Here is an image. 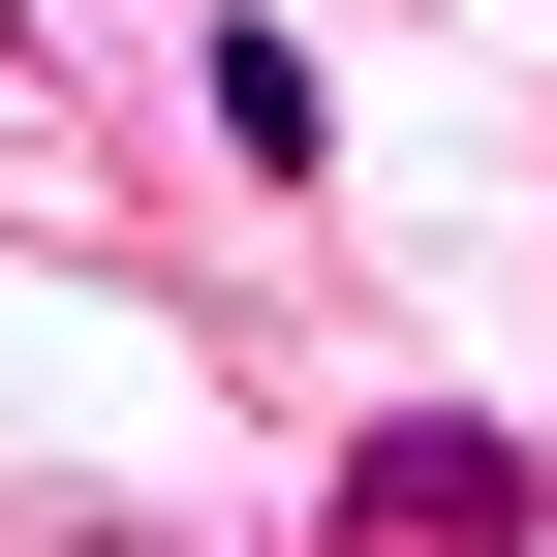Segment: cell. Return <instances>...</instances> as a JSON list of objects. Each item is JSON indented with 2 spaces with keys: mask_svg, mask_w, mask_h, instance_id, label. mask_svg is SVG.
<instances>
[{
  "mask_svg": "<svg viewBox=\"0 0 557 557\" xmlns=\"http://www.w3.org/2000/svg\"><path fill=\"white\" fill-rule=\"evenodd\" d=\"M341 527H403V557H527V434H465V403H403V434L341 465Z\"/></svg>",
  "mask_w": 557,
  "mask_h": 557,
  "instance_id": "1",
  "label": "cell"
}]
</instances>
